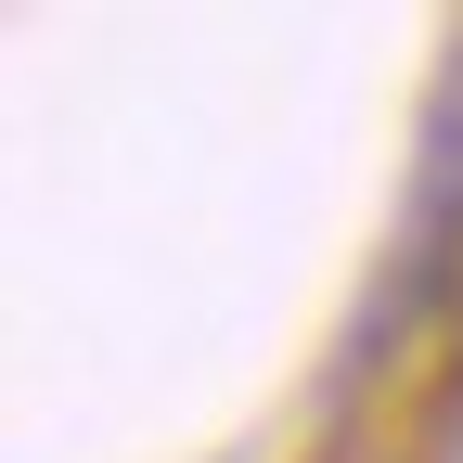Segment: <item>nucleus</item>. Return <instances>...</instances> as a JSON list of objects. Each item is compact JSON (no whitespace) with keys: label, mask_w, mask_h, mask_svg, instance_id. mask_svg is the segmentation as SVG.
I'll return each mask as SVG.
<instances>
[]
</instances>
